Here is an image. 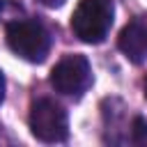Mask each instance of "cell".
I'll list each match as a JSON object with an SVG mask.
<instances>
[{
    "label": "cell",
    "mask_w": 147,
    "mask_h": 147,
    "mask_svg": "<svg viewBox=\"0 0 147 147\" xmlns=\"http://www.w3.org/2000/svg\"><path fill=\"white\" fill-rule=\"evenodd\" d=\"M115 18L113 0H80L71 14V30L85 44H101Z\"/></svg>",
    "instance_id": "1"
},
{
    "label": "cell",
    "mask_w": 147,
    "mask_h": 147,
    "mask_svg": "<svg viewBox=\"0 0 147 147\" xmlns=\"http://www.w3.org/2000/svg\"><path fill=\"white\" fill-rule=\"evenodd\" d=\"M7 44L18 57L44 62L51 51V34L34 18H16L7 23Z\"/></svg>",
    "instance_id": "2"
},
{
    "label": "cell",
    "mask_w": 147,
    "mask_h": 147,
    "mask_svg": "<svg viewBox=\"0 0 147 147\" xmlns=\"http://www.w3.org/2000/svg\"><path fill=\"white\" fill-rule=\"evenodd\" d=\"M30 131L41 142H64L69 138L67 110L53 99H37L30 106Z\"/></svg>",
    "instance_id": "3"
},
{
    "label": "cell",
    "mask_w": 147,
    "mask_h": 147,
    "mask_svg": "<svg viewBox=\"0 0 147 147\" xmlns=\"http://www.w3.org/2000/svg\"><path fill=\"white\" fill-rule=\"evenodd\" d=\"M51 85L67 96H80L92 85V67L85 55H64L51 71Z\"/></svg>",
    "instance_id": "4"
},
{
    "label": "cell",
    "mask_w": 147,
    "mask_h": 147,
    "mask_svg": "<svg viewBox=\"0 0 147 147\" xmlns=\"http://www.w3.org/2000/svg\"><path fill=\"white\" fill-rule=\"evenodd\" d=\"M117 46L131 62L136 64L147 62V16H140L126 23L124 30L119 32Z\"/></svg>",
    "instance_id": "5"
},
{
    "label": "cell",
    "mask_w": 147,
    "mask_h": 147,
    "mask_svg": "<svg viewBox=\"0 0 147 147\" xmlns=\"http://www.w3.org/2000/svg\"><path fill=\"white\" fill-rule=\"evenodd\" d=\"M131 140L140 147H147V117H133L131 122Z\"/></svg>",
    "instance_id": "6"
},
{
    "label": "cell",
    "mask_w": 147,
    "mask_h": 147,
    "mask_svg": "<svg viewBox=\"0 0 147 147\" xmlns=\"http://www.w3.org/2000/svg\"><path fill=\"white\" fill-rule=\"evenodd\" d=\"M37 2H41L44 7H62L64 5V0H37Z\"/></svg>",
    "instance_id": "7"
},
{
    "label": "cell",
    "mask_w": 147,
    "mask_h": 147,
    "mask_svg": "<svg viewBox=\"0 0 147 147\" xmlns=\"http://www.w3.org/2000/svg\"><path fill=\"white\" fill-rule=\"evenodd\" d=\"M2 99H5V76L0 71V103H2Z\"/></svg>",
    "instance_id": "8"
},
{
    "label": "cell",
    "mask_w": 147,
    "mask_h": 147,
    "mask_svg": "<svg viewBox=\"0 0 147 147\" xmlns=\"http://www.w3.org/2000/svg\"><path fill=\"white\" fill-rule=\"evenodd\" d=\"M142 90H145V99H147V76H145V80H142Z\"/></svg>",
    "instance_id": "9"
}]
</instances>
